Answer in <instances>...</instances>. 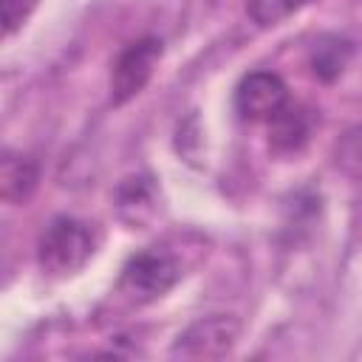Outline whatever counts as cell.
<instances>
[{"label":"cell","mask_w":362,"mask_h":362,"mask_svg":"<svg viewBox=\"0 0 362 362\" xmlns=\"http://www.w3.org/2000/svg\"><path fill=\"white\" fill-rule=\"evenodd\" d=\"M93 246L96 243H93V232L88 229V223L68 218V215H59L40 235L37 260H40L42 272L65 277V274L79 272L90 260Z\"/></svg>","instance_id":"obj_1"},{"label":"cell","mask_w":362,"mask_h":362,"mask_svg":"<svg viewBox=\"0 0 362 362\" xmlns=\"http://www.w3.org/2000/svg\"><path fill=\"white\" fill-rule=\"evenodd\" d=\"M178 280H181V266L164 249H144L133 255L122 269V288L139 303L164 297Z\"/></svg>","instance_id":"obj_2"},{"label":"cell","mask_w":362,"mask_h":362,"mask_svg":"<svg viewBox=\"0 0 362 362\" xmlns=\"http://www.w3.org/2000/svg\"><path fill=\"white\" fill-rule=\"evenodd\" d=\"M158 59H161V40L141 37V40L130 42L113 62V74H110L113 105H127L130 99H136L144 90V85L150 82Z\"/></svg>","instance_id":"obj_3"},{"label":"cell","mask_w":362,"mask_h":362,"mask_svg":"<svg viewBox=\"0 0 362 362\" xmlns=\"http://www.w3.org/2000/svg\"><path fill=\"white\" fill-rule=\"evenodd\" d=\"M240 337V322L229 314H212L189 322L173 342L175 356L187 359H218L232 351Z\"/></svg>","instance_id":"obj_4"},{"label":"cell","mask_w":362,"mask_h":362,"mask_svg":"<svg viewBox=\"0 0 362 362\" xmlns=\"http://www.w3.org/2000/svg\"><path fill=\"white\" fill-rule=\"evenodd\" d=\"M288 105L286 82L272 71H252L235 90V110L249 122H272Z\"/></svg>","instance_id":"obj_5"},{"label":"cell","mask_w":362,"mask_h":362,"mask_svg":"<svg viewBox=\"0 0 362 362\" xmlns=\"http://www.w3.org/2000/svg\"><path fill=\"white\" fill-rule=\"evenodd\" d=\"M40 181V167L34 158L23 156V153H6L3 164H0V195L6 204H25Z\"/></svg>","instance_id":"obj_6"},{"label":"cell","mask_w":362,"mask_h":362,"mask_svg":"<svg viewBox=\"0 0 362 362\" xmlns=\"http://www.w3.org/2000/svg\"><path fill=\"white\" fill-rule=\"evenodd\" d=\"M269 127H272V144H274L277 150L291 153V150H300V147L308 141L311 119H308V113H305L303 107H297V105L288 102V105L269 122Z\"/></svg>","instance_id":"obj_7"},{"label":"cell","mask_w":362,"mask_h":362,"mask_svg":"<svg viewBox=\"0 0 362 362\" xmlns=\"http://www.w3.org/2000/svg\"><path fill=\"white\" fill-rule=\"evenodd\" d=\"M311 3L314 0H246V11L260 28H269V25H280L283 20L294 17Z\"/></svg>","instance_id":"obj_8"},{"label":"cell","mask_w":362,"mask_h":362,"mask_svg":"<svg viewBox=\"0 0 362 362\" xmlns=\"http://www.w3.org/2000/svg\"><path fill=\"white\" fill-rule=\"evenodd\" d=\"M345 59H348V42L339 40H320L311 51V68L322 79H334L345 68Z\"/></svg>","instance_id":"obj_9"},{"label":"cell","mask_w":362,"mask_h":362,"mask_svg":"<svg viewBox=\"0 0 362 362\" xmlns=\"http://www.w3.org/2000/svg\"><path fill=\"white\" fill-rule=\"evenodd\" d=\"M40 0H0V17H3V34L11 37L17 34L25 20L34 14Z\"/></svg>","instance_id":"obj_10"}]
</instances>
